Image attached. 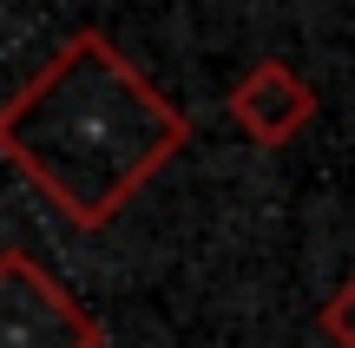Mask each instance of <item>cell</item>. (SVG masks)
Here are the masks:
<instances>
[{
    "label": "cell",
    "instance_id": "obj_1",
    "mask_svg": "<svg viewBox=\"0 0 355 348\" xmlns=\"http://www.w3.org/2000/svg\"><path fill=\"white\" fill-rule=\"evenodd\" d=\"M184 138V112L105 33H73L0 105V158L79 230H105Z\"/></svg>",
    "mask_w": 355,
    "mask_h": 348
},
{
    "label": "cell",
    "instance_id": "obj_2",
    "mask_svg": "<svg viewBox=\"0 0 355 348\" xmlns=\"http://www.w3.org/2000/svg\"><path fill=\"white\" fill-rule=\"evenodd\" d=\"M0 348H105V322L26 250H0Z\"/></svg>",
    "mask_w": 355,
    "mask_h": 348
},
{
    "label": "cell",
    "instance_id": "obj_3",
    "mask_svg": "<svg viewBox=\"0 0 355 348\" xmlns=\"http://www.w3.org/2000/svg\"><path fill=\"white\" fill-rule=\"evenodd\" d=\"M224 112H230V125H237L250 145H290L296 131L316 118V92H309V79L290 73L283 59H257L250 73L230 86Z\"/></svg>",
    "mask_w": 355,
    "mask_h": 348
},
{
    "label": "cell",
    "instance_id": "obj_4",
    "mask_svg": "<svg viewBox=\"0 0 355 348\" xmlns=\"http://www.w3.org/2000/svg\"><path fill=\"white\" fill-rule=\"evenodd\" d=\"M322 336H329L336 348H355V276L322 302Z\"/></svg>",
    "mask_w": 355,
    "mask_h": 348
}]
</instances>
